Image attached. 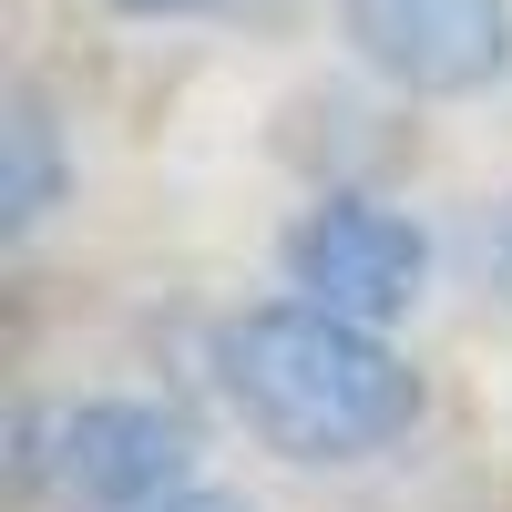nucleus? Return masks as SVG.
I'll list each match as a JSON object with an SVG mask.
<instances>
[{
    "label": "nucleus",
    "mask_w": 512,
    "mask_h": 512,
    "mask_svg": "<svg viewBox=\"0 0 512 512\" xmlns=\"http://www.w3.org/2000/svg\"><path fill=\"white\" fill-rule=\"evenodd\" d=\"M134 512H256V502H236V492H205V482H185V492H164V502H134Z\"/></svg>",
    "instance_id": "nucleus-7"
},
{
    "label": "nucleus",
    "mask_w": 512,
    "mask_h": 512,
    "mask_svg": "<svg viewBox=\"0 0 512 512\" xmlns=\"http://www.w3.org/2000/svg\"><path fill=\"white\" fill-rule=\"evenodd\" d=\"M338 31L420 103H472L512 72V0H338Z\"/></svg>",
    "instance_id": "nucleus-3"
},
{
    "label": "nucleus",
    "mask_w": 512,
    "mask_h": 512,
    "mask_svg": "<svg viewBox=\"0 0 512 512\" xmlns=\"http://www.w3.org/2000/svg\"><path fill=\"white\" fill-rule=\"evenodd\" d=\"M52 205H62V123H52V103L21 82L11 113H0V236L21 246Z\"/></svg>",
    "instance_id": "nucleus-5"
},
{
    "label": "nucleus",
    "mask_w": 512,
    "mask_h": 512,
    "mask_svg": "<svg viewBox=\"0 0 512 512\" xmlns=\"http://www.w3.org/2000/svg\"><path fill=\"white\" fill-rule=\"evenodd\" d=\"M195 472V420L164 400H62L21 420V482L72 512H134L185 492Z\"/></svg>",
    "instance_id": "nucleus-2"
},
{
    "label": "nucleus",
    "mask_w": 512,
    "mask_h": 512,
    "mask_svg": "<svg viewBox=\"0 0 512 512\" xmlns=\"http://www.w3.org/2000/svg\"><path fill=\"white\" fill-rule=\"evenodd\" d=\"M216 379H226L236 420L287 461H369L420 420L410 359L369 318L308 308V297L226 318L216 328Z\"/></svg>",
    "instance_id": "nucleus-1"
},
{
    "label": "nucleus",
    "mask_w": 512,
    "mask_h": 512,
    "mask_svg": "<svg viewBox=\"0 0 512 512\" xmlns=\"http://www.w3.org/2000/svg\"><path fill=\"white\" fill-rule=\"evenodd\" d=\"M420 267H431L420 226L390 216V205H369V195H328V205H308V216L287 226V287L308 297V308L369 318V328H390L420 297Z\"/></svg>",
    "instance_id": "nucleus-4"
},
{
    "label": "nucleus",
    "mask_w": 512,
    "mask_h": 512,
    "mask_svg": "<svg viewBox=\"0 0 512 512\" xmlns=\"http://www.w3.org/2000/svg\"><path fill=\"white\" fill-rule=\"evenodd\" d=\"M123 21H287L297 0H113Z\"/></svg>",
    "instance_id": "nucleus-6"
}]
</instances>
